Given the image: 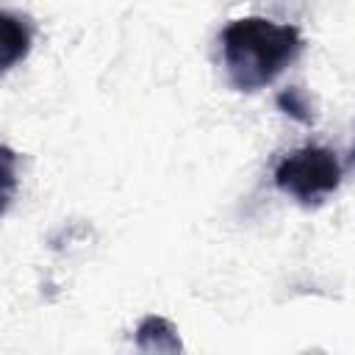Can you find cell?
<instances>
[{
    "label": "cell",
    "mask_w": 355,
    "mask_h": 355,
    "mask_svg": "<svg viewBox=\"0 0 355 355\" xmlns=\"http://www.w3.org/2000/svg\"><path fill=\"white\" fill-rule=\"evenodd\" d=\"M300 50V31L266 17H239L222 31L225 72L230 86L239 92H258L275 83Z\"/></svg>",
    "instance_id": "6da1fadb"
},
{
    "label": "cell",
    "mask_w": 355,
    "mask_h": 355,
    "mask_svg": "<svg viewBox=\"0 0 355 355\" xmlns=\"http://www.w3.org/2000/svg\"><path fill=\"white\" fill-rule=\"evenodd\" d=\"M341 164L333 150L319 144H305L291 150L275 166V186L294 197L300 205H319L324 202L341 183Z\"/></svg>",
    "instance_id": "7a4b0ae2"
},
{
    "label": "cell",
    "mask_w": 355,
    "mask_h": 355,
    "mask_svg": "<svg viewBox=\"0 0 355 355\" xmlns=\"http://www.w3.org/2000/svg\"><path fill=\"white\" fill-rule=\"evenodd\" d=\"M0 44H3L0 67H3V72H8L19 61L28 58L31 44H33V22L25 14H17V11L6 8L0 14Z\"/></svg>",
    "instance_id": "3957f363"
},
{
    "label": "cell",
    "mask_w": 355,
    "mask_h": 355,
    "mask_svg": "<svg viewBox=\"0 0 355 355\" xmlns=\"http://www.w3.org/2000/svg\"><path fill=\"white\" fill-rule=\"evenodd\" d=\"M136 347L141 352H180L183 344H180V336H178V327L164 319V316H144L136 327Z\"/></svg>",
    "instance_id": "277c9868"
},
{
    "label": "cell",
    "mask_w": 355,
    "mask_h": 355,
    "mask_svg": "<svg viewBox=\"0 0 355 355\" xmlns=\"http://www.w3.org/2000/svg\"><path fill=\"white\" fill-rule=\"evenodd\" d=\"M277 108L286 111L288 116H294V119L302 122V125H308V122L313 119L311 105H308V100H305V94H302L300 89H286V92H280V94H277Z\"/></svg>",
    "instance_id": "5b68a950"
},
{
    "label": "cell",
    "mask_w": 355,
    "mask_h": 355,
    "mask_svg": "<svg viewBox=\"0 0 355 355\" xmlns=\"http://www.w3.org/2000/svg\"><path fill=\"white\" fill-rule=\"evenodd\" d=\"M3 178H6V205H8L14 189V153L8 147H3Z\"/></svg>",
    "instance_id": "8992f818"
}]
</instances>
